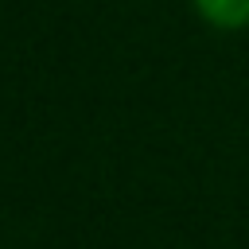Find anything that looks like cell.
<instances>
[{
  "instance_id": "obj_1",
  "label": "cell",
  "mask_w": 249,
  "mask_h": 249,
  "mask_svg": "<svg viewBox=\"0 0 249 249\" xmlns=\"http://www.w3.org/2000/svg\"><path fill=\"white\" fill-rule=\"evenodd\" d=\"M195 4L218 27H245L249 23V0H195Z\"/></svg>"
}]
</instances>
